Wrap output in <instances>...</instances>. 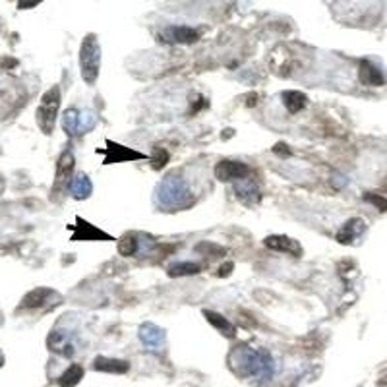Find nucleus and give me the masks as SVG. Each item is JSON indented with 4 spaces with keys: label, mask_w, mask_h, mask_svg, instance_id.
I'll use <instances>...</instances> for the list:
<instances>
[{
    "label": "nucleus",
    "mask_w": 387,
    "mask_h": 387,
    "mask_svg": "<svg viewBox=\"0 0 387 387\" xmlns=\"http://www.w3.org/2000/svg\"><path fill=\"white\" fill-rule=\"evenodd\" d=\"M232 370L244 378H260V380H271L275 372V362L269 352L256 350L250 347L234 348L229 356Z\"/></svg>",
    "instance_id": "1"
},
{
    "label": "nucleus",
    "mask_w": 387,
    "mask_h": 387,
    "mask_svg": "<svg viewBox=\"0 0 387 387\" xmlns=\"http://www.w3.org/2000/svg\"><path fill=\"white\" fill-rule=\"evenodd\" d=\"M157 201L167 209H184L192 203V192L178 174H169L157 186Z\"/></svg>",
    "instance_id": "2"
},
{
    "label": "nucleus",
    "mask_w": 387,
    "mask_h": 387,
    "mask_svg": "<svg viewBox=\"0 0 387 387\" xmlns=\"http://www.w3.org/2000/svg\"><path fill=\"white\" fill-rule=\"evenodd\" d=\"M99 68H101V47L97 35L89 33L85 35L81 48H79V72L87 85H93L99 77Z\"/></svg>",
    "instance_id": "3"
},
{
    "label": "nucleus",
    "mask_w": 387,
    "mask_h": 387,
    "mask_svg": "<svg viewBox=\"0 0 387 387\" xmlns=\"http://www.w3.org/2000/svg\"><path fill=\"white\" fill-rule=\"evenodd\" d=\"M58 107H60V89H58V85H54L43 95L41 105L37 109V124L45 134L52 132L54 120L58 115Z\"/></svg>",
    "instance_id": "4"
},
{
    "label": "nucleus",
    "mask_w": 387,
    "mask_h": 387,
    "mask_svg": "<svg viewBox=\"0 0 387 387\" xmlns=\"http://www.w3.org/2000/svg\"><path fill=\"white\" fill-rule=\"evenodd\" d=\"M250 174H252V169L242 161L225 159L215 165V176L221 182H240V180L250 178Z\"/></svg>",
    "instance_id": "5"
},
{
    "label": "nucleus",
    "mask_w": 387,
    "mask_h": 387,
    "mask_svg": "<svg viewBox=\"0 0 387 387\" xmlns=\"http://www.w3.org/2000/svg\"><path fill=\"white\" fill-rule=\"evenodd\" d=\"M101 155H105V165H113V163H124V161H142V159H149L147 155L140 153L132 147H124L120 144H115L111 140H107V147L105 149H97Z\"/></svg>",
    "instance_id": "6"
},
{
    "label": "nucleus",
    "mask_w": 387,
    "mask_h": 387,
    "mask_svg": "<svg viewBox=\"0 0 387 387\" xmlns=\"http://www.w3.org/2000/svg\"><path fill=\"white\" fill-rule=\"evenodd\" d=\"M266 246L269 250H275V252H285V254H290L294 258H300L302 256V246L289 238V236H283V234H273V236H267L266 238Z\"/></svg>",
    "instance_id": "7"
},
{
    "label": "nucleus",
    "mask_w": 387,
    "mask_h": 387,
    "mask_svg": "<svg viewBox=\"0 0 387 387\" xmlns=\"http://www.w3.org/2000/svg\"><path fill=\"white\" fill-rule=\"evenodd\" d=\"M161 37L167 43H195L199 39V33L188 25H170L163 29Z\"/></svg>",
    "instance_id": "8"
},
{
    "label": "nucleus",
    "mask_w": 387,
    "mask_h": 387,
    "mask_svg": "<svg viewBox=\"0 0 387 387\" xmlns=\"http://www.w3.org/2000/svg\"><path fill=\"white\" fill-rule=\"evenodd\" d=\"M72 229H74L72 240H103V242H107V240H115V238H113V236H109L107 232H103L101 229H97V227L89 225L87 221H83V219H79V217H77V225H74Z\"/></svg>",
    "instance_id": "9"
},
{
    "label": "nucleus",
    "mask_w": 387,
    "mask_h": 387,
    "mask_svg": "<svg viewBox=\"0 0 387 387\" xmlns=\"http://www.w3.org/2000/svg\"><path fill=\"white\" fill-rule=\"evenodd\" d=\"M140 339L149 350H159L165 347V331L155 323H144L140 329Z\"/></svg>",
    "instance_id": "10"
},
{
    "label": "nucleus",
    "mask_w": 387,
    "mask_h": 387,
    "mask_svg": "<svg viewBox=\"0 0 387 387\" xmlns=\"http://www.w3.org/2000/svg\"><path fill=\"white\" fill-rule=\"evenodd\" d=\"M358 77L364 85H370V87H380L386 83V76L384 72L370 60H362L360 62V70H358Z\"/></svg>",
    "instance_id": "11"
},
{
    "label": "nucleus",
    "mask_w": 387,
    "mask_h": 387,
    "mask_svg": "<svg viewBox=\"0 0 387 387\" xmlns=\"http://www.w3.org/2000/svg\"><path fill=\"white\" fill-rule=\"evenodd\" d=\"M72 169H74V155L70 151H64L58 159V169H56V178H54V192L66 188L68 184V178L72 174Z\"/></svg>",
    "instance_id": "12"
},
{
    "label": "nucleus",
    "mask_w": 387,
    "mask_h": 387,
    "mask_svg": "<svg viewBox=\"0 0 387 387\" xmlns=\"http://www.w3.org/2000/svg\"><path fill=\"white\" fill-rule=\"evenodd\" d=\"M50 298H60V296L54 290H50V289H35L24 298L22 308H43V306H47L50 302Z\"/></svg>",
    "instance_id": "13"
},
{
    "label": "nucleus",
    "mask_w": 387,
    "mask_h": 387,
    "mask_svg": "<svg viewBox=\"0 0 387 387\" xmlns=\"http://www.w3.org/2000/svg\"><path fill=\"white\" fill-rule=\"evenodd\" d=\"M93 368L99 372H107V374H126L130 370V364L126 360H118V358L97 356L93 360Z\"/></svg>",
    "instance_id": "14"
},
{
    "label": "nucleus",
    "mask_w": 387,
    "mask_h": 387,
    "mask_svg": "<svg viewBox=\"0 0 387 387\" xmlns=\"http://www.w3.org/2000/svg\"><path fill=\"white\" fill-rule=\"evenodd\" d=\"M364 229H366V225H364L362 219H358V217L348 219L347 223L341 227V231L337 232V240L341 244H350V242H354L364 232Z\"/></svg>",
    "instance_id": "15"
},
{
    "label": "nucleus",
    "mask_w": 387,
    "mask_h": 387,
    "mask_svg": "<svg viewBox=\"0 0 387 387\" xmlns=\"http://www.w3.org/2000/svg\"><path fill=\"white\" fill-rule=\"evenodd\" d=\"M234 192L238 195V199L244 201L246 205H256V203L260 201V197H262V195H260V190L256 188V184H254L250 178L236 182V184H234Z\"/></svg>",
    "instance_id": "16"
},
{
    "label": "nucleus",
    "mask_w": 387,
    "mask_h": 387,
    "mask_svg": "<svg viewBox=\"0 0 387 387\" xmlns=\"http://www.w3.org/2000/svg\"><path fill=\"white\" fill-rule=\"evenodd\" d=\"M48 347H50V350H54V352H60L62 356H72V354L76 352L74 343H72L70 337H68L66 333H62V331H52V333H50V337H48Z\"/></svg>",
    "instance_id": "17"
},
{
    "label": "nucleus",
    "mask_w": 387,
    "mask_h": 387,
    "mask_svg": "<svg viewBox=\"0 0 387 387\" xmlns=\"http://www.w3.org/2000/svg\"><path fill=\"white\" fill-rule=\"evenodd\" d=\"M281 99H283V105L287 107V111L290 115L300 113L306 107V103H308V97L304 93H300V91H283Z\"/></svg>",
    "instance_id": "18"
},
{
    "label": "nucleus",
    "mask_w": 387,
    "mask_h": 387,
    "mask_svg": "<svg viewBox=\"0 0 387 387\" xmlns=\"http://www.w3.org/2000/svg\"><path fill=\"white\" fill-rule=\"evenodd\" d=\"M140 248H142V236L140 234H124L118 240V254L124 256V258L140 254Z\"/></svg>",
    "instance_id": "19"
},
{
    "label": "nucleus",
    "mask_w": 387,
    "mask_h": 387,
    "mask_svg": "<svg viewBox=\"0 0 387 387\" xmlns=\"http://www.w3.org/2000/svg\"><path fill=\"white\" fill-rule=\"evenodd\" d=\"M203 315H205V319H207L215 329H219L223 335H227V337H232V335H234V325H232L225 315H221V314H217V312H213V310H203Z\"/></svg>",
    "instance_id": "20"
},
{
    "label": "nucleus",
    "mask_w": 387,
    "mask_h": 387,
    "mask_svg": "<svg viewBox=\"0 0 387 387\" xmlns=\"http://www.w3.org/2000/svg\"><path fill=\"white\" fill-rule=\"evenodd\" d=\"M70 192L74 194L76 199H85L93 192V184H91V180L85 174H77L76 178L72 180V184H70Z\"/></svg>",
    "instance_id": "21"
},
{
    "label": "nucleus",
    "mask_w": 387,
    "mask_h": 387,
    "mask_svg": "<svg viewBox=\"0 0 387 387\" xmlns=\"http://www.w3.org/2000/svg\"><path fill=\"white\" fill-rule=\"evenodd\" d=\"M83 378V368L79 364H72L60 378H58V384L62 387H74L79 384V380Z\"/></svg>",
    "instance_id": "22"
},
{
    "label": "nucleus",
    "mask_w": 387,
    "mask_h": 387,
    "mask_svg": "<svg viewBox=\"0 0 387 387\" xmlns=\"http://www.w3.org/2000/svg\"><path fill=\"white\" fill-rule=\"evenodd\" d=\"M201 271V266L192 264V262H178L174 266L169 267V275L170 277H182V275H195Z\"/></svg>",
    "instance_id": "23"
},
{
    "label": "nucleus",
    "mask_w": 387,
    "mask_h": 387,
    "mask_svg": "<svg viewBox=\"0 0 387 387\" xmlns=\"http://www.w3.org/2000/svg\"><path fill=\"white\" fill-rule=\"evenodd\" d=\"M77 120H79V113H76L74 109L66 111V115L62 118V128L64 132H68V136L77 134Z\"/></svg>",
    "instance_id": "24"
},
{
    "label": "nucleus",
    "mask_w": 387,
    "mask_h": 387,
    "mask_svg": "<svg viewBox=\"0 0 387 387\" xmlns=\"http://www.w3.org/2000/svg\"><path fill=\"white\" fill-rule=\"evenodd\" d=\"M97 118L93 113H79V120H77V134H85L89 130H93Z\"/></svg>",
    "instance_id": "25"
},
{
    "label": "nucleus",
    "mask_w": 387,
    "mask_h": 387,
    "mask_svg": "<svg viewBox=\"0 0 387 387\" xmlns=\"http://www.w3.org/2000/svg\"><path fill=\"white\" fill-rule=\"evenodd\" d=\"M151 163H153V169H163L167 163H169V151L163 149V147H155L153 155L149 157Z\"/></svg>",
    "instance_id": "26"
},
{
    "label": "nucleus",
    "mask_w": 387,
    "mask_h": 387,
    "mask_svg": "<svg viewBox=\"0 0 387 387\" xmlns=\"http://www.w3.org/2000/svg\"><path fill=\"white\" fill-rule=\"evenodd\" d=\"M195 250L197 252H205L207 256H223L225 254V248H221V246H217L213 242H201V244L195 246Z\"/></svg>",
    "instance_id": "27"
},
{
    "label": "nucleus",
    "mask_w": 387,
    "mask_h": 387,
    "mask_svg": "<svg viewBox=\"0 0 387 387\" xmlns=\"http://www.w3.org/2000/svg\"><path fill=\"white\" fill-rule=\"evenodd\" d=\"M364 199L368 203H374L380 211H387V197L384 195H378V194H364Z\"/></svg>",
    "instance_id": "28"
},
{
    "label": "nucleus",
    "mask_w": 387,
    "mask_h": 387,
    "mask_svg": "<svg viewBox=\"0 0 387 387\" xmlns=\"http://www.w3.org/2000/svg\"><path fill=\"white\" fill-rule=\"evenodd\" d=\"M232 267H234V264L232 262H227L223 267H219V275H223V277H227V275H231Z\"/></svg>",
    "instance_id": "29"
},
{
    "label": "nucleus",
    "mask_w": 387,
    "mask_h": 387,
    "mask_svg": "<svg viewBox=\"0 0 387 387\" xmlns=\"http://www.w3.org/2000/svg\"><path fill=\"white\" fill-rule=\"evenodd\" d=\"M2 362H4V356H2V354H0V366H2Z\"/></svg>",
    "instance_id": "30"
}]
</instances>
